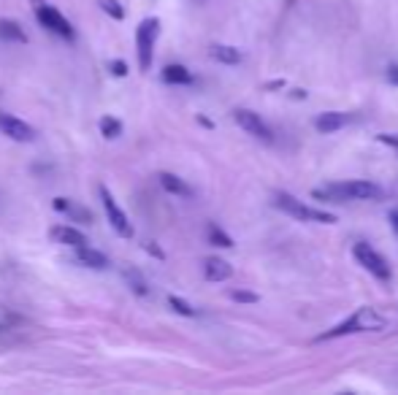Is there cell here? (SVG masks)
I'll list each match as a JSON object with an SVG mask.
<instances>
[{
    "instance_id": "1",
    "label": "cell",
    "mask_w": 398,
    "mask_h": 395,
    "mask_svg": "<svg viewBox=\"0 0 398 395\" xmlns=\"http://www.w3.org/2000/svg\"><path fill=\"white\" fill-rule=\"evenodd\" d=\"M382 327H385V317L371 306H363V309L355 311L349 320H344L342 325L325 330L320 336V341H328V339H336V336H349V333H374V330H382Z\"/></svg>"
},
{
    "instance_id": "2",
    "label": "cell",
    "mask_w": 398,
    "mask_h": 395,
    "mask_svg": "<svg viewBox=\"0 0 398 395\" xmlns=\"http://www.w3.org/2000/svg\"><path fill=\"white\" fill-rule=\"evenodd\" d=\"M271 203H274L279 211H285V214L295 217L298 222H317V225H333V222H336V217H333L330 211H323V208L306 206L304 201H298V198L287 195V192H274Z\"/></svg>"
},
{
    "instance_id": "3",
    "label": "cell",
    "mask_w": 398,
    "mask_h": 395,
    "mask_svg": "<svg viewBox=\"0 0 398 395\" xmlns=\"http://www.w3.org/2000/svg\"><path fill=\"white\" fill-rule=\"evenodd\" d=\"M33 14L44 30L60 35V38H66V41H73V25L54 8L52 3H46V0H33Z\"/></svg>"
},
{
    "instance_id": "4",
    "label": "cell",
    "mask_w": 398,
    "mask_h": 395,
    "mask_svg": "<svg viewBox=\"0 0 398 395\" xmlns=\"http://www.w3.org/2000/svg\"><path fill=\"white\" fill-rule=\"evenodd\" d=\"M160 35V19L147 17L136 30V49H139V68L149 70L152 60H155V44Z\"/></svg>"
},
{
    "instance_id": "5",
    "label": "cell",
    "mask_w": 398,
    "mask_h": 395,
    "mask_svg": "<svg viewBox=\"0 0 398 395\" xmlns=\"http://www.w3.org/2000/svg\"><path fill=\"white\" fill-rule=\"evenodd\" d=\"M352 255H355V260H358V263H361L371 276H377V279H382V282H387V279H390V265H387V260L382 258L371 244L358 241V244L352 246Z\"/></svg>"
},
{
    "instance_id": "6",
    "label": "cell",
    "mask_w": 398,
    "mask_h": 395,
    "mask_svg": "<svg viewBox=\"0 0 398 395\" xmlns=\"http://www.w3.org/2000/svg\"><path fill=\"white\" fill-rule=\"evenodd\" d=\"M98 195H101V203H104L106 208V217H108V222H111V227L120 233L122 239H133V225L128 222V214L120 208V203L114 201V195L108 192V187H98Z\"/></svg>"
},
{
    "instance_id": "7",
    "label": "cell",
    "mask_w": 398,
    "mask_h": 395,
    "mask_svg": "<svg viewBox=\"0 0 398 395\" xmlns=\"http://www.w3.org/2000/svg\"><path fill=\"white\" fill-rule=\"evenodd\" d=\"M233 120H236V125L242 127L244 133H249L252 138L266 141V144H271V141H274L271 127H268V125L263 122V117L255 114V111H249V108H236V111H233Z\"/></svg>"
},
{
    "instance_id": "8",
    "label": "cell",
    "mask_w": 398,
    "mask_h": 395,
    "mask_svg": "<svg viewBox=\"0 0 398 395\" xmlns=\"http://www.w3.org/2000/svg\"><path fill=\"white\" fill-rule=\"evenodd\" d=\"M0 133L6 138H11V141H19V144L35 141L33 125H27V122L14 117V114H3V111H0Z\"/></svg>"
},
{
    "instance_id": "9",
    "label": "cell",
    "mask_w": 398,
    "mask_h": 395,
    "mask_svg": "<svg viewBox=\"0 0 398 395\" xmlns=\"http://www.w3.org/2000/svg\"><path fill=\"white\" fill-rule=\"evenodd\" d=\"M49 236H52L57 244L70 246V249H79V246H87V244H89L85 233H82L79 227H73V225H54L52 230H49Z\"/></svg>"
},
{
    "instance_id": "10",
    "label": "cell",
    "mask_w": 398,
    "mask_h": 395,
    "mask_svg": "<svg viewBox=\"0 0 398 395\" xmlns=\"http://www.w3.org/2000/svg\"><path fill=\"white\" fill-rule=\"evenodd\" d=\"M76 263H79L82 268H92V271H106V268L111 265L104 252L92 249L89 244H87V246H79V249H76Z\"/></svg>"
},
{
    "instance_id": "11",
    "label": "cell",
    "mask_w": 398,
    "mask_h": 395,
    "mask_svg": "<svg viewBox=\"0 0 398 395\" xmlns=\"http://www.w3.org/2000/svg\"><path fill=\"white\" fill-rule=\"evenodd\" d=\"M347 122H349V114H342V111H323V114H317L314 127H317V133H336V130L344 127Z\"/></svg>"
},
{
    "instance_id": "12",
    "label": "cell",
    "mask_w": 398,
    "mask_h": 395,
    "mask_svg": "<svg viewBox=\"0 0 398 395\" xmlns=\"http://www.w3.org/2000/svg\"><path fill=\"white\" fill-rule=\"evenodd\" d=\"M204 276H206L209 282H225L233 276V265L223 258H206L204 263Z\"/></svg>"
},
{
    "instance_id": "13",
    "label": "cell",
    "mask_w": 398,
    "mask_h": 395,
    "mask_svg": "<svg viewBox=\"0 0 398 395\" xmlns=\"http://www.w3.org/2000/svg\"><path fill=\"white\" fill-rule=\"evenodd\" d=\"M157 179H160V187L166 189V192H171V195H176V198H192V187L185 182V179H179L176 173L163 171Z\"/></svg>"
},
{
    "instance_id": "14",
    "label": "cell",
    "mask_w": 398,
    "mask_h": 395,
    "mask_svg": "<svg viewBox=\"0 0 398 395\" xmlns=\"http://www.w3.org/2000/svg\"><path fill=\"white\" fill-rule=\"evenodd\" d=\"M54 208L63 211V214H68L73 222H92V211H89V208L76 206V203L68 201V198H54Z\"/></svg>"
},
{
    "instance_id": "15",
    "label": "cell",
    "mask_w": 398,
    "mask_h": 395,
    "mask_svg": "<svg viewBox=\"0 0 398 395\" xmlns=\"http://www.w3.org/2000/svg\"><path fill=\"white\" fill-rule=\"evenodd\" d=\"M160 79H163L166 84H192V73L185 68V65H179V63L166 65V68L160 70Z\"/></svg>"
},
{
    "instance_id": "16",
    "label": "cell",
    "mask_w": 398,
    "mask_h": 395,
    "mask_svg": "<svg viewBox=\"0 0 398 395\" xmlns=\"http://www.w3.org/2000/svg\"><path fill=\"white\" fill-rule=\"evenodd\" d=\"M209 54L217 60V63H223V65H239L242 63V52L236 49V46H225V44H214Z\"/></svg>"
},
{
    "instance_id": "17",
    "label": "cell",
    "mask_w": 398,
    "mask_h": 395,
    "mask_svg": "<svg viewBox=\"0 0 398 395\" xmlns=\"http://www.w3.org/2000/svg\"><path fill=\"white\" fill-rule=\"evenodd\" d=\"M0 38L3 41H14V44H27V33L22 30V25L14 19H0Z\"/></svg>"
},
{
    "instance_id": "18",
    "label": "cell",
    "mask_w": 398,
    "mask_h": 395,
    "mask_svg": "<svg viewBox=\"0 0 398 395\" xmlns=\"http://www.w3.org/2000/svg\"><path fill=\"white\" fill-rule=\"evenodd\" d=\"M122 276H125V282L130 284V290L136 295H149V284H147V279L136 268H122Z\"/></svg>"
},
{
    "instance_id": "19",
    "label": "cell",
    "mask_w": 398,
    "mask_h": 395,
    "mask_svg": "<svg viewBox=\"0 0 398 395\" xmlns=\"http://www.w3.org/2000/svg\"><path fill=\"white\" fill-rule=\"evenodd\" d=\"M206 233H209V241H211L214 246H223V249H230V246H233V239L228 236V233L223 230V227H220V225L209 222Z\"/></svg>"
},
{
    "instance_id": "20",
    "label": "cell",
    "mask_w": 398,
    "mask_h": 395,
    "mask_svg": "<svg viewBox=\"0 0 398 395\" xmlns=\"http://www.w3.org/2000/svg\"><path fill=\"white\" fill-rule=\"evenodd\" d=\"M101 136L104 138H120L122 136V122L117 120V117H104L101 120Z\"/></svg>"
},
{
    "instance_id": "21",
    "label": "cell",
    "mask_w": 398,
    "mask_h": 395,
    "mask_svg": "<svg viewBox=\"0 0 398 395\" xmlns=\"http://www.w3.org/2000/svg\"><path fill=\"white\" fill-rule=\"evenodd\" d=\"M98 6H101L104 14H108L111 19H117V22L125 19V8L120 6V0H98Z\"/></svg>"
},
{
    "instance_id": "22",
    "label": "cell",
    "mask_w": 398,
    "mask_h": 395,
    "mask_svg": "<svg viewBox=\"0 0 398 395\" xmlns=\"http://www.w3.org/2000/svg\"><path fill=\"white\" fill-rule=\"evenodd\" d=\"M168 303H171V309L176 311V314H182V317H195V309H192L187 301H182V298L171 295V298H168Z\"/></svg>"
},
{
    "instance_id": "23",
    "label": "cell",
    "mask_w": 398,
    "mask_h": 395,
    "mask_svg": "<svg viewBox=\"0 0 398 395\" xmlns=\"http://www.w3.org/2000/svg\"><path fill=\"white\" fill-rule=\"evenodd\" d=\"M230 298H233V301H242V303H255V301H258L255 292H247V290H233Z\"/></svg>"
},
{
    "instance_id": "24",
    "label": "cell",
    "mask_w": 398,
    "mask_h": 395,
    "mask_svg": "<svg viewBox=\"0 0 398 395\" xmlns=\"http://www.w3.org/2000/svg\"><path fill=\"white\" fill-rule=\"evenodd\" d=\"M108 70H111L114 76H125V73H128V65H125L122 60H111V63H108Z\"/></svg>"
},
{
    "instance_id": "25",
    "label": "cell",
    "mask_w": 398,
    "mask_h": 395,
    "mask_svg": "<svg viewBox=\"0 0 398 395\" xmlns=\"http://www.w3.org/2000/svg\"><path fill=\"white\" fill-rule=\"evenodd\" d=\"M387 82L398 87V65H390V68H387Z\"/></svg>"
},
{
    "instance_id": "26",
    "label": "cell",
    "mask_w": 398,
    "mask_h": 395,
    "mask_svg": "<svg viewBox=\"0 0 398 395\" xmlns=\"http://www.w3.org/2000/svg\"><path fill=\"white\" fill-rule=\"evenodd\" d=\"M387 220H390V225H393V230L398 233V206L390 208V214H387Z\"/></svg>"
},
{
    "instance_id": "27",
    "label": "cell",
    "mask_w": 398,
    "mask_h": 395,
    "mask_svg": "<svg viewBox=\"0 0 398 395\" xmlns=\"http://www.w3.org/2000/svg\"><path fill=\"white\" fill-rule=\"evenodd\" d=\"M147 252H152V255H155V258H163V252H160V249H157L155 244H152V241H149V244H147Z\"/></svg>"
}]
</instances>
